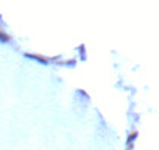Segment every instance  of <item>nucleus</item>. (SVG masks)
Masks as SVG:
<instances>
[{"instance_id": "1", "label": "nucleus", "mask_w": 159, "mask_h": 150, "mask_svg": "<svg viewBox=\"0 0 159 150\" xmlns=\"http://www.w3.org/2000/svg\"><path fill=\"white\" fill-rule=\"evenodd\" d=\"M0 39H2V41H8V38L5 35H2V33H0Z\"/></svg>"}]
</instances>
